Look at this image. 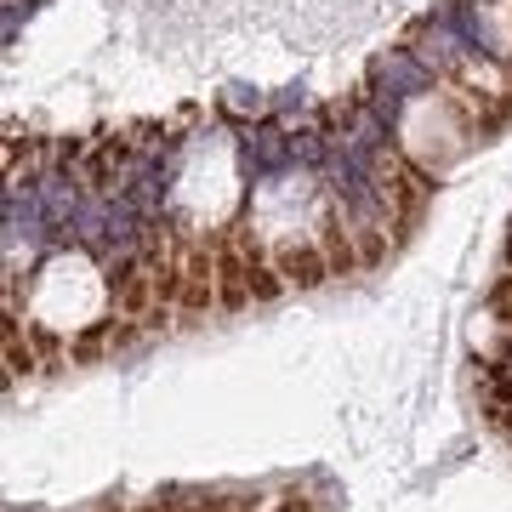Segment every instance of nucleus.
Wrapping results in <instances>:
<instances>
[{
	"mask_svg": "<svg viewBox=\"0 0 512 512\" xmlns=\"http://www.w3.org/2000/svg\"><path fill=\"white\" fill-rule=\"evenodd\" d=\"M12 313H23V319L35 325V336L46 342V353H69V348H80L97 325H109L114 279L97 268L92 256L63 251L35 274V285H29V296H23V308L12 302Z\"/></svg>",
	"mask_w": 512,
	"mask_h": 512,
	"instance_id": "obj_1",
	"label": "nucleus"
},
{
	"mask_svg": "<svg viewBox=\"0 0 512 512\" xmlns=\"http://www.w3.org/2000/svg\"><path fill=\"white\" fill-rule=\"evenodd\" d=\"M478 137H484V131L473 126V114L461 109L450 92L416 97V103L404 109V120H399V154L410 165H421L427 177H444Z\"/></svg>",
	"mask_w": 512,
	"mask_h": 512,
	"instance_id": "obj_2",
	"label": "nucleus"
},
{
	"mask_svg": "<svg viewBox=\"0 0 512 512\" xmlns=\"http://www.w3.org/2000/svg\"><path fill=\"white\" fill-rule=\"evenodd\" d=\"M439 92H450L461 109L473 114L478 131H495L512 114V69L495 63V57H456L444 69Z\"/></svg>",
	"mask_w": 512,
	"mask_h": 512,
	"instance_id": "obj_3",
	"label": "nucleus"
},
{
	"mask_svg": "<svg viewBox=\"0 0 512 512\" xmlns=\"http://www.w3.org/2000/svg\"><path fill=\"white\" fill-rule=\"evenodd\" d=\"M490 29H495V46L512 52V0H495L490 6Z\"/></svg>",
	"mask_w": 512,
	"mask_h": 512,
	"instance_id": "obj_4",
	"label": "nucleus"
}]
</instances>
